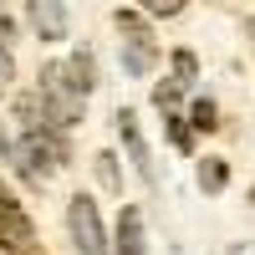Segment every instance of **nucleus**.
Masks as SVG:
<instances>
[{
  "instance_id": "obj_1",
  "label": "nucleus",
  "mask_w": 255,
  "mask_h": 255,
  "mask_svg": "<svg viewBox=\"0 0 255 255\" xmlns=\"http://www.w3.org/2000/svg\"><path fill=\"white\" fill-rule=\"evenodd\" d=\"M36 102L46 108L41 118H46L51 133H67V128L82 123V102H87V97L72 92V82H67V72H61V61H46V67H41V92H36Z\"/></svg>"
},
{
  "instance_id": "obj_2",
  "label": "nucleus",
  "mask_w": 255,
  "mask_h": 255,
  "mask_svg": "<svg viewBox=\"0 0 255 255\" xmlns=\"http://www.w3.org/2000/svg\"><path fill=\"white\" fill-rule=\"evenodd\" d=\"M67 230H72V245H77L82 255H108V230H102L97 204H92L87 194H72V204H67Z\"/></svg>"
},
{
  "instance_id": "obj_3",
  "label": "nucleus",
  "mask_w": 255,
  "mask_h": 255,
  "mask_svg": "<svg viewBox=\"0 0 255 255\" xmlns=\"http://www.w3.org/2000/svg\"><path fill=\"white\" fill-rule=\"evenodd\" d=\"M118 26L128 31V41H123V67H128V77H148L153 61H158V46H153V36H148L143 15L138 10H118Z\"/></svg>"
},
{
  "instance_id": "obj_4",
  "label": "nucleus",
  "mask_w": 255,
  "mask_h": 255,
  "mask_svg": "<svg viewBox=\"0 0 255 255\" xmlns=\"http://www.w3.org/2000/svg\"><path fill=\"white\" fill-rule=\"evenodd\" d=\"M118 133H123V143H128V158H133V168H138V179L143 184H158V174H153V158H148V143H143V133H138V123H133V113H118Z\"/></svg>"
},
{
  "instance_id": "obj_5",
  "label": "nucleus",
  "mask_w": 255,
  "mask_h": 255,
  "mask_svg": "<svg viewBox=\"0 0 255 255\" xmlns=\"http://www.w3.org/2000/svg\"><path fill=\"white\" fill-rule=\"evenodd\" d=\"M0 245H5L10 255H26V250L36 245V230H31V220H26V209H20V204H10L5 215H0Z\"/></svg>"
},
{
  "instance_id": "obj_6",
  "label": "nucleus",
  "mask_w": 255,
  "mask_h": 255,
  "mask_svg": "<svg viewBox=\"0 0 255 255\" xmlns=\"http://www.w3.org/2000/svg\"><path fill=\"white\" fill-rule=\"evenodd\" d=\"M31 26H36V36L41 41H61L67 36V5L61 0H31Z\"/></svg>"
},
{
  "instance_id": "obj_7",
  "label": "nucleus",
  "mask_w": 255,
  "mask_h": 255,
  "mask_svg": "<svg viewBox=\"0 0 255 255\" xmlns=\"http://www.w3.org/2000/svg\"><path fill=\"white\" fill-rule=\"evenodd\" d=\"M113 255H143V215H138V204H123V215H118V250Z\"/></svg>"
},
{
  "instance_id": "obj_8",
  "label": "nucleus",
  "mask_w": 255,
  "mask_h": 255,
  "mask_svg": "<svg viewBox=\"0 0 255 255\" xmlns=\"http://www.w3.org/2000/svg\"><path fill=\"white\" fill-rule=\"evenodd\" d=\"M61 72H67V82H72L77 97H87L97 87V61H92V51H72L67 61H61Z\"/></svg>"
},
{
  "instance_id": "obj_9",
  "label": "nucleus",
  "mask_w": 255,
  "mask_h": 255,
  "mask_svg": "<svg viewBox=\"0 0 255 255\" xmlns=\"http://www.w3.org/2000/svg\"><path fill=\"white\" fill-rule=\"evenodd\" d=\"M225 184H230L225 158H204V163H199V189H204V194H220Z\"/></svg>"
},
{
  "instance_id": "obj_10",
  "label": "nucleus",
  "mask_w": 255,
  "mask_h": 255,
  "mask_svg": "<svg viewBox=\"0 0 255 255\" xmlns=\"http://www.w3.org/2000/svg\"><path fill=\"white\" fill-rule=\"evenodd\" d=\"M194 77H199V61L189 56V51H174V92H189Z\"/></svg>"
},
{
  "instance_id": "obj_11",
  "label": "nucleus",
  "mask_w": 255,
  "mask_h": 255,
  "mask_svg": "<svg viewBox=\"0 0 255 255\" xmlns=\"http://www.w3.org/2000/svg\"><path fill=\"white\" fill-rule=\"evenodd\" d=\"M163 133H168V143H174L179 153H189V148H194V133H189L184 118H174V113H163Z\"/></svg>"
},
{
  "instance_id": "obj_12",
  "label": "nucleus",
  "mask_w": 255,
  "mask_h": 255,
  "mask_svg": "<svg viewBox=\"0 0 255 255\" xmlns=\"http://www.w3.org/2000/svg\"><path fill=\"white\" fill-rule=\"evenodd\" d=\"M92 163H97V179H102V189H113V194H118V189H123V179H118V158H113V153H97Z\"/></svg>"
},
{
  "instance_id": "obj_13",
  "label": "nucleus",
  "mask_w": 255,
  "mask_h": 255,
  "mask_svg": "<svg viewBox=\"0 0 255 255\" xmlns=\"http://www.w3.org/2000/svg\"><path fill=\"white\" fill-rule=\"evenodd\" d=\"M189 123H194L199 133H209V128H215V102H194V113H189Z\"/></svg>"
},
{
  "instance_id": "obj_14",
  "label": "nucleus",
  "mask_w": 255,
  "mask_h": 255,
  "mask_svg": "<svg viewBox=\"0 0 255 255\" xmlns=\"http://www.w3.org/2000/svg\"><path fill=\"white\" fill-rule=\"evenodd\" d=\"M10 77H15V61H10V51H5V46H0V97H5Z\"/></svg>"
},
{
  "instance_id": "obj_15",
  "label": "nucleus",
  "mask_w": 255,
  "mask_h": 255,
  "mask_svg": "<svg viewBox=\"0 0 255 255\" xmlns=\"http://www.w3.org/2000/svg\"><path fill=\"white\" fill-rule=\"evenodd\" d=\"M148 15H179V0H148Z\"/></svg>"
},
{
  "instance_id": "obj_16",
  "label": "nucleus",
  "mask_w": 255,
  "mask_h": 255,
  "mask_svg": "<svg viewBox=\"0 0 255 255\" xmlns=\"http://www.w3.org/2000/svg\"><path fill=\"white\" fill-rule=\"evenodd\" d=\"M153 102H158V113H168V108L179 102V92H174V87H158V92H153Z\"/></svg>"
},
{
  "instance_id": "obj_17",
  "label": "nucleus",
  "mask_w": 255,
  "mask_h": 255,
  "mask_svg": "<svg viewBox=\"0 0 255 255\" xmlns=\"http://www.w3.org/2000/svg\"><path fill=\"white\" fill-rule=\"evenodd\" d=\"M10 204H15V199L5 194V184H0V215H5V209H10Z\"/></svg>"
},
{
  "instance_id": "obj_18",
  "label": "nucleus",
  "mask_w": 255,
  "mask_h": 255,
  "mask_svg": "<svg viewBox=\"0 0 255 255\" xmlns=\"http://www.w3.org/2000/svg\"><path fill=\"white\" fill-rule=\"evenodd\" d=\"M5 143H10V138H5V133H0V148H5Z\"/></svg>"
}]
</instances>
